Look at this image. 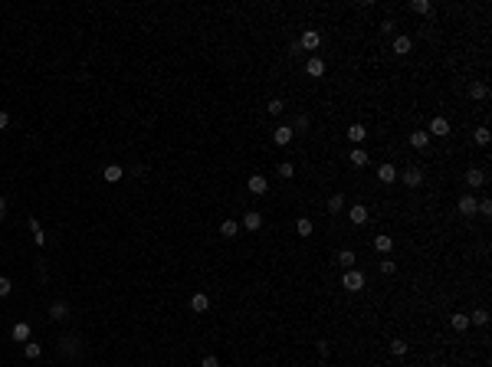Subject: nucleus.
I'll return each mask as SVG.
<instances>
[{"mask_svg":"<svg viewBox=\"0 0 492 367\" xmlns=\"http://www.w3.org/2000/svg\"><path fill=\"white\" fill-rule=\"evenodd\" d=\"M341 289H348V292H358V289H364V275H361L358 269H348L345 275H341Z\"/></svg>","mask_w":492,"mask_h":367,"instance_id":"nucleus-1","label":"nucleus"},{"mask_svg":"<svg viewBox=\"0 0 492 367\" xmlns=\"http://www.w3.org/2000/svg\"><path fill=\"white\" fill-rule=\"evenodd\" d=\"M292 138H295V128H292V125H279V128L273 131V141H276V144H289Z\"/></svg>","mask_w":492,"mask_h":367,"instance_id":"nucleus-2","label":"nucleus"},{"mask_svg":"<svg viewBox=\"0 0 492 367\" xmlns=\"http://www.w3.org/2000/svg\"><path fill=\"white\" fill-rule=\"evenodd\" d=\"M426 135H440V138H446V135H449V121L443 118V115H437V118L430 121V131H426Z\"/></svg>","mask_w":492,"mask_h":367,"instance_id":"nucleus-3","label":"nucleus"},{"mask_svg":"<svg viewBox=\"0 0 492 367\" xmlns=\"http://www.w3.org/2000/svg\"><path fill=\"white\" fill-rule=\"evenodd\" d=\"M322 46V33L318 30H305L302 33V49H318Z\"/></svg>","mask_w":492,"mask_h":367,"instance_id":"nucleus-4","label":"nucleus"},{"mask_svg":"<svg viewBox=\"0 0 492 367\" xmlns=\"http://www.w3.org/2000/svg\"><path fill=\"white\" fill-rule=\"evenodd\" d=\"M246 187H250V194H266V190H269V184H266L262 174H253L250 181H246Z\"/></svg>","mask_w":492,"mask_h":367,"instance_id":"nucleus-5","label":"nucleus"},{"mask_svg":"<svg viewBox=\"0 0 492 367\" xmlns=\"http://www.w3.org/2000/svg\"><path fill=\"white\" fill-rule=\"evenodd\" d=\"M348 216H351V223H354V227H361V223H368V206H364V204H354V206L348 210Z\"/></svg>","mask_w":492,"mask_h":367,"instance_id":"nucleus-6","label":"nucleus"},{"mask_svg":"<svg viewBox=\"0 0 492 367\" xmlns=\"http://www.w3.org/2000/svg\"><path fill=\"white\" fill-rule=\"evenodd\" d=\"M377 181H381V184H394V181H397V167H394V164H381V167H377Z\"/></svg>","mask_w":492,"mask_h":367,"instance_id":"nucleus-7","label":"nucleus"},{"mask_svg":"<svg viewBox=\"0 0 492 367\" xmlns=\"http://www.w3.org/2000/svg\"><path fill=\"white\" fill-rule=\"evenodd\" d=\"M404 184H407V187H420V184H423V171H420V167H407V171H404Z\"/></svg>","mask_w":492,"mask_h":367,"instance_id":"nucleus-8","label":"nucleus"},{"mask_svg":"<svg viewBox=\"0 0 492 367\" xmlns=\"http://www.w3.org/2000/svg\"><path fill=\"white\" fill-rule=\"evenodd\" d=\"M10 335H13V341L26 344V341H30V324H26V321H17V324H13V331H10Z\"/></svg>","mask_w":492,"mask_h":367,"instance_id":"nucleus-9","label":"nucleus"},{"mask_svg":"<svg viewBox=\"0 0 492 367\" xmlns=\"http://www.w3.org/2000/svg\"><path fill=\"white\" fill-rule=\"evenodd\" d=\"M190 308H194L197 315H204V312L210 308V295H204V292H197L194 298H190Z\"/></svg>","mask_w":492,"mask_h":367,"instance_id":"nucleus-10","label":"nucleus"},{"mask_svg":"<svg viewBox=\"0 0 492 367\" xmlns=\"http://www.w3.org/2000/svg\"><path fill=\"white\" fill-rule=\"evenodd\" d=\"M410 49H414V40H410V36H397V40H394V53L397 56H407Z\"/></svg>","mask_w":492,"mask_h":367,"instance_id":"nucleus-11","label":"nucleus"},{"mask_svg":"<svg viewBox=\"0 0 492 367\" xmlns=\"http://www.w3.org/2000/svg\"><path fill=\"white\" fill-rule=\"evenodd\" d=\"M305 72H308V76H325V63H322V59H318V56H312V59H308V63H305Z\"/></svg>","mask_w":492,"mask_h":367,"instance_id":"nucleus-12","label":"nucleus"},{"mask_svg":"<svg viewBox=\"0 0 492 367\" xmlns=\"http://www.w3.org/2000/svg\"><path fill=\"white\" fill-rule=\"evenodd\" d=\"M476 204H479L476 197H459V213H463V216H472V213H476Z\"/></svg>","mask_w":492,"mask_h":367,"instance_id":"nucleus-13","label":"nucleus"},{"mask_svg":"<svg viewBox=\"0 0 492 367\" xmlns=\"http://www.w3.org/2000/svg\"><path fill=\"white\" fill-rule=\"evenodd\" d=\"M49 315H53L56 321H63V318H69V305H66V302H53V305H49Z\"/></svg>","mask_w":492,"mask_h":367,"instance_id":"nucleus-14","label":"nucleus"},{"mask_svg":"<svg viewBox=\"0 0 492 367\" xmlns=\"http://www.w3.org/2000/svg\"><path fill=\"white\" fill-rule=\"evenodd\" d=\"M486 95H489V86H486V82H472V86H469V98L482 102Z\"/></svg>","mask_w":492,"mask_h":367,"instance_id":"nucleus-15","label":"nucleus"},{"mask_svg":"<svg viewBox=\"0 0 492 367\" xmlns=\"http://www.w3.org/2000/svg\"><path fill=\"white\" fill-rule=\"evenodd\" d=\"M30 233H33V243H36V246H43V243H46V233H43V227H40V223H36L33 216H30Z\"/></svg>","mask_w":492,"mask_h":367,"instance_id":"nucleus-16","label":"nucleus"},{"mask_svg":"<svg viewBox=\"0 0 492 367\" xmlns=\"http://www.w3.org/2000/svg\"><path fill=\"white\" fill-rule=\"evenodd\" d=\"M243 227H246V229H259L262 227V216L256 213V210H250V213L243 216Z\"/></svg>","mask_w":492,"mask_h":367,"instance_id":"nucleus-17","label":"nucleus"},{"mask_svg":"<svg viewBox=\"0 0 492 367\" xmlns=\"http://www.w3.org/2000/svg\"><path fill=\"white\" fill-rule=\"evenodd\" d=\"M59 347H63V354H69V357H72V354L79 351V338L66 335V338H63V344H59Z\"/></svg>","mask_w":492,"mask_h":367,"instance_id":"nucleus-18","label":"nucleus"},{"mask_svg":"<svg viewBox=\"0 0 492 367\" xmlns=\"http://www.w3.org/2000/svg\"><path fill=\"white\" fill-rule=\"evenodd\" d=\"M121 174H125V171H121L118 164H105V181H109V184H118Z\"/></svg>","mask_w":492,"mask_h":367,"instance_id":"nucleus-19","label":"nucleus"},{"mask_svg":"<svg viewBox=\"0 0 492 367\" xmlns=\"http://www.w3.org/2000/svg\"><path fill=\"white\" fill-rule=\"evenodd\" d=\"M466 184H472V187H482V184H486V174H482L479 167H469V174H466Z\"/></svg>","mask_w":492,"mask_h":367,"instance_id":"nucleus-20","label":"nucleus"},{"mask_svg":"<svg viewBox=\"0 0 492 367\" xmlns=\"http://www.w3.org/2000/svg\"><path fill=\"white\" fill-rule=\"evenodd\" d=\"M374 249H377V252H391V249H394V236H374Z\"/></svg>","mask_w":492,"mask_h":367,"instance_id":"nucleus-21","label":"nucleus"},{"mask_svg":"<svg viewBox=\"0 0 492 367\" xmlns=\"http://www.w3.org/2000/svg\"><path fill=\"white\" fill-rule=\"evenodd\" d=\"M449 324H453V328H456V331H466V328H469V315H463V312H456V315H453V318H449Z\"/></svg>","mask_w":492,"mask_h":367,"instance_id":"nucleus-22","label":"nucleus"},{"mask_svg":"<svg viewBox=\"0 0 492 367\" xmlns=\"http://www.w3.org/2000/svg\"><path fill=\"white\" fill-rule=\"evenodd\" d=\"M348 138H351V141H358V144H361V141L368 138V128H364V125H351V128H348Z\"/></svg>","mask_w":492,"mask_h":367,"instance_id":"nucleus-23","label":"nucleus"},{"mask_svg":"<svg viewBox=\"0 0 492 367\" xmlns=\"http://www.w3.org/2000/svg\"><path fill=\"white\" fill-rule=\"evenodd\" d=\"M341 206H345V197H341V194L328 197V213H341Z\"/></svg>","mask_w":492,"mask_h":367,"instance_id":"nucleus-24","label":"nucleus"},{"mask_svg":"<svg viewBox=\"0 0 492 367\" xmlns=\"http://www.w3.org/2000/svg\"><path fill=\"white\" fill-rule=\"evenodd\" d=\"M410 144H414V148H426V144H430V135H426V131H414V135H410Z\"/></svg>","mask_w":492,"mask_h":367,"instance_id":"nucleus-25","label":"nucleus"},{"mask_svg":"<svg viewBox=\"0 0 492 367\" xmlns=\"http://www.w3.org/2000/svg\"><path fill=\"white\" fill-rule=\"evenodd\" d=\"M469 324H489V312H486V308H476V312L469 315Z\"/></svg>","mask_w":492,"mask_h":367,"instance_id":"nucleus-26","label":"nucleus"},{"mask_svg":"<svg viewBox=\"0 0 492 367\" xmlns=\"http://www.w3.org/2000/svg\"><path fill=\"white\" fill-rule=\"evenodd\" d=\"M351 164H354V167H364V164H368V151L354 148V151H351Z\"/></svg>","mask_w":492,"mask_h":367,"instance_id":"nucleus-27","label":"nucleus"},{"mask_svg":"<svg viewBox=\"0 0 492 367\" xmlns=\"http://www.w3.org/2000/svg\"><path fill=\"white\" fill-rule=\"evenodd\" d=\"M295 233H299V236H312V220H305V216H302V220L295 223Z\"/></svg>","mask_w":492,"mask_h":367,"instance_id":"nucleus-28","label":"nucleus"},{"mask_svg":"<svg viewBox=\"0 0 492 367\" xmlns=\"http://www.w3.org/2000/svg\"><path fill=\"white\" fill-rule=\"evenodd\" d=\"M410 10H414V13H430V10H433V3H430V0H414V3H410Z\"/></svg>","mask_w":492,"mask_h":367,"instance_id":"nucleus-29","label":"nucleus"},{"mask_svg":"<svg viewBox=\"0 0 492 367\" xmlns=\"http://www.w3.org/2000/svg\"><path fill=\"white\" fill-rule=\"evenodd\" d=\"M220 233H223L227 239H233V236H236V223H233V220H223V227H220Z\"/></svg>","mask_w":492,"mask_h":367,"instance_id":"nucleus-30","label":"nucleus"},{"mask_svg":"<svg viewBox=\"0 0 492 367\" xmlns=\"http://www.w3.org/2000/svg\"><path fill=\"white\" fill-rule=\"evenodd\" d=\"M338 262L345 266V269H348V266H354V252H351V249H341V252H338Z\"/></svg>","mask_w":492,"mask_h":367,"instance_id":"nucleus-31","label":"nucleus"},{"mask_svg":"<svg viewBox=\"0 0 492 367\" xmlns=\"http://www.w3.org/2000/svg\"><path fill=\"white\" fill-rule=\"evenodd\" d=\"M23 351H26V357H40V354H43V347L36 344V341H26V344H23Z\"/></svg>","mask_w":492,"mask_h":367,"instance_id":"nucleus-32","label":"nucleus"},{"mask_svg":"<svg viewBox=\"0 0 492 367\" xmlns=\"http://www.w3.org/2000/svg\"><path fill=\"white\" fill-rule=\"evenodd\" d=\"M391 354L404 357V354H407V341H400V338H397V341H391Z\"/></svg>","mask_w":492,"mask_h":367,"instance_id":"nucleus-33","label":"nucleus"},{"mask_svg":"<svg viewBox=\"0 0 492 367\" xmlns=\"http://www.w3.org/2000/svg\"><path fill=\"white\" fill-rule=\"evenodd\" d=\"M282 108H285L282 98H273V102H269V115H282Z\"/></svg>","mask_w":492,"mask_h":367,"instance_id":"nucleus-34","label":"nucleus"},{"mask_svg":"<svg viewBox=\"0 0 492 367\" xmlns=\"http://www.w3.org/2000/svg\"><path fill=\"white\" fill-rule=\"evenodd\" d=\"M10 292H13L10 279H3V275H0V298H7V295H10Z\"/></svg>","mask_w":492,"mask_h":367,"instance_id":"nucleus-35","label":"nucleus"},{"mask_svg":"<svg viewBox=\"0 0 492 367\" xmlns=\"http://www.w3.org/2000/svg\"><path fill=\"white\" fill-rule=\"evenodd\" d=\"M476 144H489V128H476Z\"/></svg>","mask_w":492,"mask_h":367,"instance_id":"nucleus-36","label":"nucleus"},{"mask_svg":"<svg viewBox=\"0 0 492 367\" xmlns=\"http://www.w3.org/2000/svg\"><path fill=\"white\" fill-rule=\"evenodd\" d=\"M279 174H282V177H292V174H295V167H292L289 161H285V164H279Z\"/></svg>","mask_w":492,"mask_h":367,"instance_id":"nucleus-37","label":"nucleus"},{"mask_svg":"<svg viewBox=\"0 0 492 367\" xmlns=\"http://www.w3.org/2000/svg\"><path fill=\"white\" fill-rule=\"evenodd\" d=\"M200 367H220V361H217V357H213V354H207V357H204V361H200Z\"/></svg>","mask_w":492,"mask_h":367,"instance_id":"nucleus-38","label":"nucleus"},{"mask_svg":"<svg viewBox=\"0 0 492 367\" xmlns=\"http://www.w3.org/2000/svg\"><path fill=\"white\" fill-rule=\"evenodd\" d=\"M381 272H384V275H391V272H394V259H384L381 262Z\"/></svg>","mask_w":492,"mask_h":367,"instance_id":"nucleus-39","label":"nucleus"},{"mask_svg":"<svg viewBox=\"0 0 492 367\" xmlns=\"http://www.w3.org/2000/svg\"><path fill=\"white\" fill-rule=\"evenodd\" d=\"M7 125H10V115H7V112H0V131L7 128Z\"/></svg>","mask_w":492,"mask_h":367,"instance_id":"nucleus-40","label":"nucleus"},{"mask_svg":"<svg viewBox=\"0 0 492 367\" xmlns=\"http://www.w3.org/2000/svg\"><path fill=\"white\" fill-rule=\"evenodd\" d=\"M7 216V204H3V197H0V220Z\"/></svg>","mask_w":492,"mask_h":367,"instance_id":"nucleus-41","label":"nucleus"}]
</instances>
